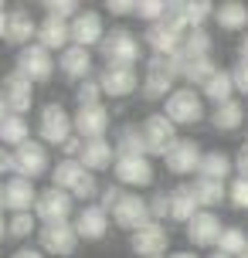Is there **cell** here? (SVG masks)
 <instances>
[{"label":"cell","mask_w":248,"mask_h":258,"mask_svg":"<svg viewBox=\"0 0 248 258\" xmlns=\"http://www.w3.org/2000/svg\"><path fill=\"white\" fill-rule=\"evenodd\" d=\"M245 122V105L231 99V102L224 105H214V112H211V126L218 129V133H235L238 126Z\"/></svg>","instance_id":"83f0119b"},{"label":"cell","mask_w":248,"mask_h":258,"mask_svg":"<svg viewBox=\"0 0 248 258\" xmlns=\"http://www.w3.org/2000/svg\"><path fill=\"white\" fill-rule=\"evenodd\" d=\"M58 72L68 78V82H89L92 78V51L89 48H79V44H72L65 51L58 54Z\"/></svg>","instance_id":"d6986e66"},{"label":"cell","mask_w":248,"mask_h":258,"mask_svg":"<svg viewBox=\"0 0 248 258\" xmlns=\"http://www.w3.org/2000/svg\"><path fill=\"white\" fill-rule=\"evenodd\" d=\"M85 173H89V170L82 167L79 160H58V167H51V187H58V190H68V194H75Z\"/></svg>","instance_id":"4316f807"},{"label":"cell","mask_w":248,"mask_h":258,"mask_svg":"<svg viewBox=\"0 0 248 258\" xmlns=\"http://www.w3.org/2000/svg\"><path fill=\"white\" fill-rule=\"evenodd\" d=\"M157 258H167V255H157Z\"/></svg>","instance_id":"91938a15"},{"label":"cell","mask_w":248,"mask_h":258,"mask_svg":"<svg viewBox=\"0 0 248 258\" xmlns=\"http://www.w3.org/2000/svg\"><path fill=\"white\" fill-rule=\"evenodd\" d=\"M180 11H183V17H187V27L197 31V27H204L208 17H214L218 7H214L211 0H180Z\"/></svg>","instance_id":"74e56055"},{"label":"cell","mask_w":248,"mask_h":258,"mask_svg":"<svg viewBox=\"0 0 248 258\" xmlns=\"http://www.w3.org/2000/svg\"><path fill=\"white\" fill-rule=\"evenodd\" d=\"M4 207H7V201H4V183H0V214H4Z\"/></svg>","instance_id":"6f0895ef"},{"label":"cell","mask_w":248,"mask_h":258,"mask_svg":"<svg viewBox=\"0 0 248 258\" xmlns=\"http://www.w3.org/2000/svg\"><path fill=\"white\" fill-rule=\"evenodd\" d=\"M112 221H116L122 231H140L143 224H150L153 221V214H150V201L146 197H140V194H122L119 197V204L112 207Z\"/></svg>","instance_id":"9c48e42d"},{"label":"cell","mask_w":248,"mask_h":258,"mask_svg":"<svg viewBox=\"0 0 248 258\" xmlns=\"http://www.w3.org/2000/svg\"><path fill=\"white\" fill-rule=\"evenodd\" d=\"M228 201H231V207H238V211H248V180L245 177L231 180V187H228Z\"/></svg>","instance_id":"7bdbcfd3"},{"label":"cell","mask_w":248,"mask_h":258,"mask_svg":"<svg viewBox=\"0 0 248 258\" xmlns=\"http://www.w3.org/2000/svg\"><path fill=\"white\" fill-rule=\"evenodd\" d=\"M4 170H11V153L0 150V173H4Z\"/></svg>","instance_id":"db71d44e"},{"label":"cell","mask_w":248,"mask_h":258,"mask_svg":"<svg viewBox=\"0 0 248 258\" xmlns=\"http://www.w3.org/2000/svg\"><path fill=\"white\" fill-rule=\"evenodd\" d=\"M79 231H75V221H54V224H41L38 231V245L44 255H58L68 258L75 248H79Z\"/></svg>","instance_id":"8992f818"},{"label":"cell","mask_w":248,"mask_h":258,"mask_svg":"<svg viewBox=\"0 0 248 258\" xmlns=\"http://www.w3.org/2000/svg\"><path fill=\"white\" fill-rule=\"evenodd\" d=\"M235 170H238V177H245L248 180V143L238 150V156H235Z\"/></svg>","instance_id":"c3c4849f"},{"label":"cell","mask_w":248,"mask_h":258,"mask_svg":"<svg viewBox=\"0 0 248 258\" xmlns=\"http://www.w3.org/2000/svg\"><path fill=\"white\" fill-rule=\"evenodd\" d=\"M44 11H48V17H58V21H75L82 14V4L79 0H44Z\"/></svg>","instance_id":"60d3db41"},{"label":"cell","mask_w":248,"mask_h":258,"mask_svg":"<svg viewBox=\"0 0 248 258\" xmlns=\"http://www.w3.org/2000/svg\"><path fill=\"white\" fill-rule=\"evenodd\" d=\"M102 85H99V78H89V82H82L79 89H75V99H79V109H92V105H102Z\"/></svg>","instance_id":"b9f144b4"},{"label":"cell","mask_w":248,"mask_h":258,"mask_svg":"<svg viewBox=\"0 0 248 258\" xmlns=\"http://www.w3.org/2000/svg\"><path fill=\"white\" fill-rule=\"evenodd\" d=\"M105 11L116 14V17H126V14H136V0H109Z\"/></svg>","instance_id":"7dc6e473"},{"label":"cell","mask_w":248,"mask_h":258,"mask_svg":"<svg viewBox=\"0 0 248 258\" xmlns=\"http://www.w3.org/2000/svg\"><path fill=\"white\" fill-rule=\"evenodd\" d=\"M27 140H31V126H27L24 116H14L11 112V116L0 122V143H4V146H14V150H17V146H24Z\"/></svg>","instance_id":"836d02e7"},{"label":"cell","mask_w":248,"mask_h":258,"mask_svg":"<svg viewBox=\"0 0 248 258\" xmlns=\"http://www.w3.org/2000/svg\"><path fill=\"white\" fill-rule=\"evenodd\" d=\"M38 136L41 143L48 146H65L72 136H75V116L65 112V105L61 102H48L41 105V116H38Z\"/></svg>","instance_id":"7a4b0ae2"},{"label":"cell","mask_w":248,"mask_h":258,"mask_svg":"<svg viewBox=\"0 0 248 258\" xmlns=\"http://www.w3.org/2000/svg\"><path fill=\"white\" fill-rule=\"evenodd\" d=\"M231 78H235V92L248 95V61H238L235 72H231Z\"/></svg>","instance_id":"f6af8a7d"},{"label":"cell","mask_w":248,"mask_h":258,"mask_svg":"<svg viewBox=\"0 0 248 258\" xmlns=\"http://www.w3.org/2000/svg\"><path fill=\"white\" fill-rule=\"evenodd\" d=\"M235 170V160L228 153H221V150H211V153H204V160H201V170H197V177H208V180H228V173Z\"/></svg>","instance_id":"f546056e"},{"label":"cell","mask_w":248,"mask_h":258,"mask_svg":"<svg viewBox=\"0 0 248 258\" xmlns=\"http://www.w3.org/2000/svg\"><path fill=\"white\" fill-rule=\"evenodd\" d=\"M116 146L109 140H92L82 146V153H79V163L89 173H99V170H109V167H116Z\"/></svg>","instance_id":"d4e9b609"},{"label":"cell","mask_w":248,"mask_h":258,"mask_svg":"<svg viewBox=\"0 0 248 258\" xmlns=\"http://www.w3.org/2000/svg\"><path fill=\"white\" fill-rule=\"evenodd\" d=\"M99 85H102L105 95H112V99H126L133 92L140 89V75H136V68H116V64H105L102 75H99Z\"/></svg>","instance_id":"e0dca14e"},{"label":"cell","mask_w":248,"mask_h":258,"mask_svg":"<svg viewBox=\"0 0 248 258\" xmlns=\"http://www.w3.org/2000/svg\"><path fill=\"white\" fill-rule=\"evenodd\" d=\"M38 194L41 190H34V180H24V177H11V180L4 183V201H7V211H11V214L34 211Z\"/></svg>","instance_id":"ffe728a7"},{"label":"cell","mask_w":248,"mask_h":258,"mask_svg":"<svg viewBox=\"0 0 248 258\" xmlns=\"http://www.w3.org/2000/svg\"><path fill=\"white\" fill-rule=\"evenodd\" d=\"M183 38H187V34H183V31H177L173 24H167V21L146 27V44H150V48H153V54H160V58H173V54H180Z\"/></svg>","instance_id":"5bb4252c"},{"label":"cell","mask_w":248,"mask_h":258,"mask_svg":"<svg viewBox=\"0 0 248 258\" xmlns=\"http://www.w3.org/2000/svg\"><path fill=\"white\" fill-rule=\"evenodd\" d=\"M150 214H153V221H163L170 218V194L167 190H160L150 197Z\"/></svg>","instance_id":"ee69618b"},{"label":"cell","mask_w":248,"mask_h":258,"mask_svg":"<svg viewBox=\"0 0 248 258\" xmlns=\"http://www.w3.org/2000/svg\"><path fill=\"white\" fill-rule=\"evenodd\" d=\"M201 214V204H197L194 183H180L170 190V218L180 221V224H191V221Z\"/></svg>","instance_id":"484cf974"},{"label":"cell","mask_w":248,"mask_h":258,"mask_svg":"<svg viewBox=\"0 0 248 258\" xmlns=\"http://www.w3.org/2000/svg\"><path fill=\"white\" fill-rule=\"evenodd\" d=\"M241 258H248V251H245V255H241Z\"/></svg>","instance_id":"94428289"},{"label":"cell","mask_w":248,"mask_h":258,"mask_svg":"<svg viewBox=\"0 0 248 258\" xmlns=\"http://www.w3.org/2000/svg\"><path fill=\"white\" fill-rule=\"evenodd\" d=\"M143 143H146V156H167L170 146L177 143V126L170 122L163 112H153V116L143 119Z\"/></svg>","instance_id":"52a82bcc"},{"label":"cell","mask_w":248,"mask_h":258,"mask_svg":"<svg viewBox=\"0 0 248 258\" xmlns=\"http://www.w3.org/2000/svg\"><path fill=\"white\" fill-rule=\"evenodd\" d=\"M0 92H4V99H7V109H11L14 116H24L27 109L34 105V82H31V78H24L21 72H17V68H14L11 75L4 78Z\"/></svg>","instance_id":"7c38bea8"},{"label":"cell","mask_w":248,"mask_h":258,"mask_svg":"<svg viewBox=\"0 0 248 258\" xmlns=\"http://www.w3.org/2000/svg\"><path fill=\"white\" fill-rule=\"evenodd\" d=\"M201 95H204L208 102H214V105L231 102V95H235V78H231V72H224V68H221V72L201 89Z\"/></svg>","instance_id":"d6a6232c"},{"label":"cell","mask_w":248,"mask_h":258,"mask_svg":"<svg viewBox=\"0 0 248 258\" xmlns=\"http://www.w3.org/2000/svg\"><path fill=\"white\" fill-rule=\"evenodd\" d=\"M122 194H126V190H119V187H112V183H109V187H105V190H102V201H99V207L112 214V207L119 204V197H122Z\"/></svg>","instance_id":"bcb514c9"},{"label":"cell","mask_w":248,"mask_h":258,"mask_svg":"<svg viewBox=\"0 0 248 258\" xmlns=\"http://www.w3.org/2000/svg\"><path fill=\"white\" fill-rule=\"evenodd\" d=\"M163 116L173 122V126H194L204 119V95L197 89H173L167 99V109H163Z\"/></svg>","instance_id":"5b68a950"},{"label":"cell","mask_w":248,"mask_h":258,"mask_svg":"<svg viewBox=\"0 0 248 258\" xmlns=\"http://www.w3.org/2000/svg\"><path fill=\"white\" fill-rule=\"evenodd\" d=\"M34 228H38V214H34V211H27V214H11V221H7V234L17 238V241L31 238Z\"/></svg>","instance_id":"f35d334b"},{"label":"cell","mask_w":248,"mask_h":258,"mask_svg":"<svg viewBox=\"0 0 248 258\" xmlns=\"http://www.w3.org/2000/svg\"><path fill=\"white\" fill-rule=\"evenodd\" d=\"M183 75V54H173V58H160L153 54L146 61V75H143V95L146 99H170L173 92V82Z\"/></svg>","instance_id":"6da1fadb"},{"label":"cell","mask_w":248,"mask_h":258,"mask_svg":"<svg viewBox=\"0 0 248 258\" xmlns=\"http://www.w3.org/2000/svg\"><path fill=\"white\" fill-rule=\"evenodd\" d=\"M109 34L102 27V17L95 11H82L75 21H72V44H79V48H99L102 44V38Z\"/></svg>","instance_id":"ac0fdd59"},{"label":"cell","mask_w":248,"mask_h":258,"mask_svg":"<svg viewBox=\"0 0 248 258\" xmlns=\"http://www.w3.org/2000/svg\"><path fill=\"white\" fill-rule=\"evenodd\" d=\"M180 54L187 58V61H194V58H211V34L204 31V27H197V31H187Z\"/></svg>","instance_id":"8d00e7d4"},{"label":"cell","mask_w":248,"mask_h":258,"mask_svg":"<svg viewBox=\"0 0 248 258\" xmlns=\"http://www.w3.org/2000/svg\"><path fill=\"white\" fill-rule=\"evenodd\" d=\"M214 21L224 31H245L248 27V7L241 0H224V4H218V11H214Z\"/></svg>","instance_id":"f1b7e54d"},{"label":"cell","mask_w":248,"mask_h":258,"mask_svg":"<svg viewBox=\"0 0 248 258\" xmlns=\"http://www.w3.org/2000/svg\"><path fill=\"white\" fill-rule=\"evenodd\" d=\"M211 258H228V255H221V251H211Z\"/></svg>","instance_id":"680465c9"},{"label":"cell","mask_w":248,"mask_h":258,"mask_svg":"<svg viewBox=\"0 0 248 258\" xmlns=\"http://www.w3.org/2000/svg\"><path fill=\"white\" fill-rule=\"evenodd\" d=\"M11 170H14V177H24V180H38L44 173H51L48 146L41 140H27L24 146H17L11 153Z\"/></svg>","instance_id":"3957f363"},{"label":"cell","mask_w":248,"mask_h":258,"mask_svg":"<svg viewBox=\"0 0 248 258\" xmlns=\"http://www.w3.org/2000/svg\"><path fill=\"white\" fill-rule=\"evenodd\" d=\"M7 17H11V11H4V4H0V38L7 34Z\"/></svg>","instance_id":"f907efd6"},{"label":"cell","mask_w":248,"mask_h":258,"mask_svg":"<svg viewBox=\"0 0 248 258\" xmlns=\"http://www.w3.org/2000/svg\"><path fill=\"white\" fill-rule=\"evenodd\" d=\"M72 211H75V197H72L68 190L48 187V190H41V194H38L34 214H38L41 224H54V221H72Z\"/></svg>","instance_id":"30bf717a"},{"label":"cell","mask_w":248,"mask_h":258,"mask_svg":"<svg viewBox=\"0 0 248 258\" xmlns=\"http://www.w3.org/2000/svg\"><path fill=\"white\" fill-rule=\"evenodd\" d=\"M194 194H197V204L201 211H211V207H218L228 201V187L221 180H208V177H197L194 180Z\"/></svg>","instance_id":"4dcf8cb0"},{"label":"cell","mask_w":248,"mask_h":258,"mask_svg":"<svg viewBox=\"0 0 248 258\" xmlns=\"http://www.w3.org/2000/svg\"><path fill=\"white\" fill-rule=\"evenodd\" d=\"M11 258H44V255H41V251H31V248H17Z\"/></svg>","instance_id":"681fc988"},{"label":"cell","mask_w":248,"mask_h":258,"mask_svg":"<svg viewBox=\"0 0 248 258\" xmlns=\"http://www.w3.org/2000/svg\"><path fill=\"white\" fill-rule=\"evenodd\" d=\"M54 68H58L54 54L48 51V48H41L38 41L17 51V72H21L24 78H31L34 85H38V82H48V78L54 75Z\"/></svg>","instance_id":"ba28073f"},{"label":"cell","mask_w":248,"mask_h":258,"mask_svg":"<svg viewBox=\"0 0 248 258\" xmlns=\"http://www.w3.org/2000/svg\"><path fill=\"white\" fill-rule=\"evenodd\" d=\"M163 160H167V170H170V173L183 177V173H197V170H201L204 153H201V146H197L194 140H177L173 146H170V153L163 156Z\"/></svg>","instance_id":"9a60e30c"},{"label":"cell","mask_w":248,"mask_h":258,"mask_svg":"<svg viewBox=\"0 0 248 258\" xmlns=\"http://www.w3.org/2000/svg\"><path fill=\"white\" fill-rule=\"evenodd\" d=\"M116 153H119V156H146L143 129H140V126H122V129H119Z\"/></svg>","instance_id":"d590c367"},{"label":"cell","mask_w":248,"mask_h":258,"mask_svg":"<svg viewBox=\"0 0 248 258\" xmlns=\"http://www.w3.org/2000/svg\"><path fill=\"white\" fill-rule=\"evenodd\" d=\"M112 173L126 187H150L153 183V163H150V156H116Z\"/></svg>","instance_id":"4fadbf2b"},{"label":"cell","mask_w":248,"mask_h":258,"mask_svg":"<svg viewBox=\"0 0 248 258\" xmlns=\"http://www.w3.org/2000/svg\"><path fill=\"white\" fill-rule=\"evenodd\" d=\"M130 248H133V251H136L140 258L167 255L170 234H167V228H163L160 221H150V224H143L140 231H133V234H130Z\"/></svg>","instance_id":"8fae6325"},{"label":"cell","mask_w":248,"mask_h":258,"mask_svg":"<svg viewBox=\"0 0 248 258\" xmlns=\"http://www.w3.org/2000/svg\"><path fill=\"white\" fill-rule=\"evenodd\" d=\"M109 129V109L105 105H92V109H79L75 112V136L85 143L92 140H105Z\"/></svg>","instance_id":"44dd1931"},{"label":"cell","mask_w":248,"mask_h":258,"mask_svg":"<svg viewBox=\"0 0 248 258\" xmlns=\"http://www.w3.org/2000/svg\"><path fill=\"white\" fill-rule=\"evenodd\" d=\"M238 58H241V61H248V34L241 38V44H238Z\"/></svg>","instance_id":"816d5d0a"},{"label":"cell","mask_w":248,"mask_h":258,"mask_svg":"<svg viewBox=\"0 0 248 258\" xmlns=\"http://www.w3.org/2000/svg\"><path fill=\"white\" fill-rule=\"evenodd\" d=\"M38 44L48 48V51H65L72 48V24L68 21H58V17H44L38 24Z\"/></svg>","instance_id":"cb8c5ba5"},{"label":"cell","mask_w":248,"mask_h":258,"mask_svg":"<svg viewBox=\"0 0 248 258\" xmlns=\"http://www.w3.org/2000/svg\"><path fill=\"white\" fill-rule=\"evenodd\" d=\"M4 234H7V221H4V214H0V241H4Z\"/></svg>","instance_id":"9f6ffc18"},{"label":"cell","mask_w":248,"mask_h":258,"mask_svg":"<svg viewBox=\"0 0 248 258\" xmlns=\"http://www.w3.org/2000/svg\"><path fill=\"white\" fill-rule=\"evenodd\" d=\"M99 51H102L105 64H116V68H136V61H140V41H136V34L126 31V27H112V31L102 38Z\"/></svg>","instance_id":"277c9868"},{"label":"cell","mask_w":248,"mask_h":258,"mask_svg":"<svg viewBox=\"0 0 248 258\" xmlns=\"http://www.w3.org/2000/svg\"><path fill=\"white\" fill-rule=\"evenodd\" d=\"M167 11H170L167 0H136V17L146 24H160L167 17Z\"/></svg>","instance_id":"ab89813d"},{"label":"cell","mask_w":248,"mask_h":258,"mask_svg":"<svg viewBox=\"0 0 248 258\" xmlns=\"http://www.w3.org/2000/svg\"><path fill=\"white\" fill-rule=\"evenodd\" d=\"M75 231L85 241H102L105 231H109V211H102L99 204H85L75 214Z\"/></svg>","instance_id":"7402d4cb"},{"label":"cell","mask_w":248,"mask_h":258,"mask_svg":"<svg viewBox=\"0 0 248 258\" xmlns=\"http://www.w3.org/2000/svg\"><path fill=\"white\" fill-rule=\"evenodd\" d=\"M221 221H218V214L214 211H201L191 224H187V241L194 248H218V241H221Z\"/></svg>","instance_id":"2e32d148"},{"label":"cell","mask_w":248,"mask_h":258,"mask_svg":"<svg viewBox=\"0 0 248 258\" xmlns=\"http://www.w3.org/2000/svg\"><path fill=\"white\" fill-rule=\"evenodd\" d=\"M218 72H221V68L211 61V58H194V61H187V58H183V75L180 78L191 85V89H194V85H197V89H204Z\"/></svg>","instance_id":"1f68e13d"},{"label":"cell","mask_w":248,"mask_h":258,"mask_svg":"<svg viewBox=\"0 0 248 258\" xmlns=\"http://www.w3.org/2000/svg\"><path fill=\"white\" fill-rule=\"evenodd\" d=\"M11 116V109H7V99H4V92H0V122Z\"/></svg>","instance_id":"f5cc1de1"},{"label":"cell","mask_w":248,"mask_h":258,"mask_svg":"<svg viewBox=\"0 0 248 258\" xmlns=\"http://www.w3.org/2000/svg\"><path fill=\"white\" fill-rule=\"evenodd\" d=\"M34 38H38V21L24 7H14L11 17H7V34H4V41L14 44V48H27V44H34Z\"/></svg>","instance_id":"603a6c76"},{"label":"cell","mask_w":248,"mask_h":258,"mask_svg":"<svg viewBox=\"0 0 248 258\" xmlns=\"http://www.w3.org/2000/svg\"><path fill=\"white\" fill-rule=\"evenodd\" d=\"M218 251L228 258H241L248 251V234L238 228V224H228L221 231V241H218Z\"/></svg>","instance_id":"e575fe53"},{"label":"cell","mask_w":248,"mask_h":258,"mask_svg":"<svg viewBox=\"0 0 248 258\" xmlns=\"http://www.w3.org/2000/svg\"><path fill=\"white\" fill-rule=\"evenodd\" d=\"M170 258H197V255H194V251H173Z\"/></svg>","instance_id":"11a10c76"}]
</instances>
